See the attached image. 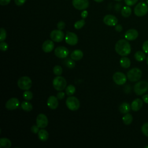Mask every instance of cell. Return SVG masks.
Segmentation results:
<instances>
[{"instance_id":"obj_1","label":"cell","mask_w":148,"mask_h":148,"mask_svg":"<svg viewBox=\"0 0 148 148\" xmlns=\"http://www.w3.org/2000/svg\"><path fill=\"white\" fill-rule=\"evenodd\" d=\"M116 52L121 56L128 55L131 51V47L130 43L127 39H121L119 40L115 45Z\"/></svg>"},{"instance_id":"obj_2","label":"cell","mask_w":148,"mask_h":148,"mask_svg":"<svg viewBox=\"0 0 148 148\" xmlns=\"http://www.w3.org/2000/svg\"><path fill=\"white\" fill-rule=\"evenodd\" d=\"M142 71L138 68H133L129 70L127 73V79L132 82H138L142 77Z\"/></svg>"},{"instance_id":"obj_3","label":"cell","mask_w":148,"mask_h":148,"mask_svg":"<svg viewBox=\"0 0 148 148\" xmlns=\"http://www.w3.org/2000/svg\"><path fill=\"white\" fill-rule=\"evenodd\" d=\"M135 93L137 95H142L148 91V82L145 80L138 82L134 87Z\"/></svg>"},{"instance_id":"obj_4","label":"cell","mask_w":148,"mask_h":148,"mask_svg":"<svg viewBox=\"0 0 148 148\" xmlns=\"http://www.w3.org/2000/svg\"><path fill=\"white\" fill-rule=\"evenodd\" d=\"M66 81L65 79L61 76L55 77L53 80V86L55 90L57 91H62L66 88Z\"/></svg>"},{"instance_id":"obj_5","label":"cell","mask_w":148,"mask_h":148,"mask_svg":"<svg viewBox=\"0 0 148 148\" xmlns=\"http://www.w3.org/2000/svg\"><path fill=\"white\" fill-rule=\"evenodd\" d=\"M148 12L147 4L144 2H140L134 8V13L138 17L145 16Z\"/></svg>"},{"instance_id":"obj_6","label":"cell","mask_w":148,"mask_h":148,"mask_svg":"<svg viewBox=\"0 0 148 148\" xmlns=\"http://www.w3.org/2000/svg\"><path fill=\"white\" fill-rule=\"evenodd\" d=\"M65 103L67 108L72 111L77 110L80 107L79 100L73 96H69L66 99Z\"/></svg>"},{"instance_id":"obj_7","label":"cell","mask_w":148,"mask_h":148,"mask_svg":"<svg viewBox=\"0 0 148 148\" xmlns=\"http://www.w3.org/2000/svg\"><path fill=\"white\" fill-rule=\"evenodd\" d=\"M32 80L28 76H23L18 79L17 81L18 87L23 90H28L32 86Z\"/></svg>"},{"instance_id":"obj_8","label":"cell","mask_w":148,"mask_h":148,"mask_svg":"<svg viewBox=\"0 0 148 148\" xmlns=\"http://www.w3.org/2000/svg\"><path fill=\"white\" fill-rule=\"evenodd\" d=\"M65 35L63 31L60 29H54L53 30L50 34V37L51 39L56 42H61L64 38Z\"/></svg>"},{"instance_id":"obj_9","label":"cell","mask_w":148,"mask_h":148,"mask_svg":"<svg viewBox=\"0 0 148 148\" xmlns=\"http://www.w3.org/2000/svg\"><path fill=\"white\" fill-rule=\"evenodd\" d=\"M127 77L121 72H116L113 75V80L117 85H123L125 83Z\"/></svg>"},{"instance_id":"obj_10","label":"cell","mask_w":148,"mask_h":148,"mask_svg":"<svg viewBox=\"0 0 148 148\" xmlns=\"http://www.w3.org/2000/svg\"><path fill=\"white\" fill-rule=\"evenodd\" d=\"M65 40L67 44L74 46L78 42V37L74 32H67L65 36Z\"/></svg>"},{"instance_id":"obj_11","label":"cell","mask_w":148,"mask_h":148,"mask_svg":"<svg viewBox=\"0 0 148 148\" xmlns=\"http://www.w3.org/2000/svg\"><path fill=\"white\" fill-rule=\"evenodd\" d=\"M48 119L45 114L40 113L37 116L36 119V123L40 128H46L48 125Z\"/></svg>"},{"instance_id":"obj_12","label":"cell","mask_w":148,"mask_h":148,"mask_svg":"<svg viewBox=\"0 0 148 148\" xmlns=\"http://www.w3.org/2000/svg\"><path fill=\"white\" fill-rule=\"evenodd\" d=\"M54 54L60 58H65L69 55V50L64 46H58L54 50Z\"/></svg>"},{"instance_id":"obj_13","label":"cell","mask_w":148,"mask_h":148,"mask_svg":"<svg viewBox=\"0 0 148 148\" xmlns=\"http://www.w3.org/2000/svg\"><path fill=\"white\" fill-rule=\"evenodd\" d=\"M72 5L77 10H84L88 7L89 2L88 0H72Z\"/></svg>"},{"instance_id":"obj_14","label":"cell","mask_w":148,"mask_h":148,"mask_svg":"<svg viewBox=\"0 0 148 148\" xmlns=\"http://www.w3.org/2000/svg\"><path fill=\"white\" fill-rule=\"evenodd\" d=\"M20 105L19 100L17 98H12L7 101L5 103V107L7 109L12 110L16 109Z\"/></svg>"},{"instance_id":"obj_15","label":"cell","mask_w":148,"mask_h":148,"mask_svg":"<svg viewBox=\"0 0 148 148\" xmlns=\"http://www.w3.org/2000/svg\"><path fill=\"white\" fill-rule=\"evenodd\" d=\"M103 21V23L108 26H115L118 23L117 17L112 14H107L105 16Z\"/></svg>"},{"instance_id":"obj_16","label":"cell","mask_w":148,"mask_h":148,"mask_svg":"<svg viewBox=\"0 0 148 148\" xmlns=\"http://www.w3.org/2000/svg\"><path fill=\"white\" fill-rule=\"evenodd\" d=\"M138 32L135 29H130L127 30L125 34V39L127 40H135L138 37Z\"/></svg>"},{"instance_id":"obj_17","label":"cell","mask_w":148,"mask_h":148,"mask_svg":"<svg viewBox=\"0 0 148 148\" xmlns=\"http://www.w3.org/2000/svg\"><path fill=\"white\" fill-rule=\"evenodd\" d=\"M58 99L54 95L50 96L47 101V105L51 109H56L58 106Z\"/></svg>"},{"instance_id":"obj_18","label":"cell","mask_w":148,"mask_h":148,"mask_svg":"<svg viewBox=\"0 0 148 148\" xmlns=\"http://www.w3.org/2000/svg\"><path fill=\"white\" fill-rule=\"evenodd\" d=\"M54 47V43L52 40H45L42 46V50L45 53L51 52Z\"/></svg>"},{"instance_id":"obj_19","label":"cell","mask_w":148,"mask_h":148,"mask_svg":"<svg viewBox=\"0 0 148 148\" xmlns=\"http://www.w3.org/2000/svg\"><path fill=\"white\" fill-rule=\"evenodd\" d=\"M143 106V100L140 98L135 99L131 103V109L134 112L139 110Z\"/></svg>"},{"instance_id":"obj_20","label":"cell","mask_w":148,"mask_h":148,"mask_svg":"<svg viewBox=\"0 0 148 148\" xmlns=\"http://www.w3.org/2000/svg\"><path fill=\"white\" fill-rule=\"evenodd\" d=\"M83 57V53L82 50L77 49L73 51L71 54V58L75 61H79Z\"/></svg>"},{"instance_id":"obj_21","label":"cell","mask_w":148,"mask_h":148,"mask_svg":"<svg viewBox=\"0 0 148 148\" xmlns=\"http://www.w3.org/2000/svg\"><path fill=\"white\" fill-rule=\"evenodd\" d=\"M131 109V106L130 105V104L127 102H123L119 108V110L120 111V112L122 114H126L128 113L130 109Z\"/></svg>"},{"instance_id":"obj_22","label":"cell","mask_w":148,"mask_h":148,"mask_svg":"<svg viewBox=\"0 0 148 148\" xmlns=\"http://www.w3.org/2000/svg\"><path fill=\"white\" fill-rule=\"evenodd\" d=\"M38 136L40 140L46 141L49 138V133L46 130L42 128L41 130H39L38 133Z\"/></svg>"},{"instance_id":"obj_23","label":"cell","mask_w":148,"mask_h":148,"mask_svg":"<svg viewBox=\"0 0 148 148\" xmlns=\"http://www.w3.org/2000/svg\"><path fill=\"white\" fill-rule=\"evenodd\" d=\"M120 64L121 67L124 68H128L131 65V61L128 57L123 56L120 60Z\"/></svg>"},{"instance_id":"obj_24","label":"cell","mask_w":148,"mask_h":148,"mask_svg":"<svg viewBox=\"0 0 148 148\" xmlns=\"http://www.w3.org/2000/svg\"><path fill=\"white\" fill-rule=\"evenodd\" d=\"M12 146L11 141L6 138H1L0 139V147L1 148H9Z\"/></svg>"},{"instance_id":"obj_25","label":"cell","mask_w":148,"mask_h":148,"mask_svg":"<svg viewBox=\"0 0 148 148\" xmlns=\"http://www.w3.org/2000/svg\"><path fill=\"white\" fill-rule=\"evenodd\" d=\"M131 8L130 7V6L128 5L123 6L121 10V14L124 17H128L131 14Z\"/></svg>"},{"instance_id":"obj_26","label":"cell","mask_w":148,"mask_h":148,"mask_svg":"<svg viewBox=\"0 0 148 148\" xmlns=\"http://www.w3.org/2000/svg\"><path fill=\"white\" fill-rule=\"evenodd\" d=\"M146 53L144 51H137L135 54H134V57L135 60L137 61L141 62L145 60L146 58Z\"/></svg>"},{"instance_id":"obj_27","label":"cell","mask_w":148,"mask_h":148,"mask_svg":"<svg viewBox=\"0 0 148 148\" xmlns=\"http://www.w3.org/2000/svg\"><path fill=\"white\" fill-rule=\"evenodd\" d=\"M122 120H123V123L125 125H128L131 124L133 120V117H132V114H131L130 113H128L125 114V115L122 118Z\"/></svg>"},{"instance_id":"obj_28","label":"cell","mask_w":148,"mask_h":148,"mask_svg":"<svg viewBox=\"0 0 148 148\" xmlns=\"http://www.w3.org/2000/svg\"><path fill=\"white\" fill-rule=\"evenodd\" d=\"M21 107L22 109H23L25 112H31L33 109L32 105L28 101L22 102L21 104Z\"/></svg>"},{"instance_id":"obj_29","label":"cell","mask_w":148,"mask_h":148,"mask_svg":"<svg viewBox=\"0 0 148 148\" xmlns=\"http://www.w3.org/2000/svg\"><path fill=\"white\" fill-rule=\"evenodd\" d=\"M75 87L72 84H69L65 88V93L68 96L73 95L75 92Z\"/></svg>"},{"instance_id":"obj_30","label":"cell","mask_w":148,"mask_h":148,"mask_svg":"<svg viewBox=\"0 0 148 148\" xmlns=\"http://www.w3.org/2000/svg\"><path fill=\"white\" fill-rule=\"evenodd\" d=\"M74 61L75 60L72 58H67L64 60V64L67 68L72 69L75 66V62Z\"/></svg>"},{"instance_id":"obj_31","label":"cell","mask_w":148,"mask_h":148,"mask_svg":"<svg viewBox=\"0 0 148 148\" xmlns=\"http://www.w3.org/2000/svg\"><path fill=\"white\" fill-rule=\"evenodd\" d=\"M23 96L24 98L27 100V101H30L31 99H32L33 97V94L32 92L31 91L28 90H25V91L23 92Z\"/></svg>"},{"instance_id":"obj_32","label":"cell","mask_w":148,"mask_h":148,"mask_svg":"<svg viewBox=\"0 0 148 148\" xmlns=\"http://www.w3.org/2000/svg\"><path fill=\"white\" fill-rule=\"evenodd\" d=\"M84 24H85V21L83 18L82 20L76 21L74 24V27L77 29H81L84 25Z\"/></svg>"},{"instance_id":"obj_33","label":"cell","mask_w":148,"mask_h":148,"mask_svg":"<svg viewBox=\"0 0 148 148\" xmlns=\"http://www.w3.org/2000/svg\"><path fill=\"white\" fill-rule=\"evenodd\" d=\"M53 73L57 76H60L62 73V68L60 65H56L53 68Z\"/></svg>"},{"instance_id":"obj_34","label":"cell","mask_w":148,"mask_h":148,"mask_svg":"<svg viewBox=\"0 0 148 148\" xmlns=\"http://www.w3.org/2000/svg\"><path fill=\"white\" fill-rule=\"evenodd\" d=\"M141 131L145 136L148 137V122L144 123L142 125Z\"/></svg>"},{"instance_id":"obj_35","label":"cell","mask_w":148,"mask_h":148,"mask_svg":"<svg viewBox=\"0 0 148 148\" xmlns=\"http://www.w3.org/2000/svg\"><path fill=\"white\" fill-rule=\"evenodd\" d=\"M7 34L6 30L3 28H1L0 29V41L3 42L6 38Z\"/></svg>"},{"instance_id":"obj_36","label":"cell","mask_w":148,"mask_h":148,"mask_svg":"<svg viewBox=\"0 0 148 148\" xmlns=\"http://www.w3.org/2000/svg\"><path fill=\"white\" fill-rule=\"evenodd\" d=\"M8 45L7 43L5 42H1L0 43V49L2 51H5L8 50Z\"/></svg>"},{"instance_id":"obj_37","label":"cell","mask_w":148,"mask_h":148,"mask_svg":"<svg viewBox=\"0 0 148 148\" xmlns=\"http://www.w3.org/2000/svg\"><path fill=\"white\" fill-rule=\"evenodd\" d=\"M142 50L146 54H148V40L143 42L142 45Z\"/></svg>"},{"instance_id":"obj_38","label":"cell","mask_w":148,"mask_h":148,"mask_svg":"<svg viewBox=\"0 0 148 148\" xmlns=\"http://www.w3.org/2000/svg\"><path fill=\"white\" fill-rule=\"evenodd\" d=\"M57 28H58V29L62 30V29H64L65 28V22H64L63 21H60L57 23Z\"/></svg>"},{"instance_id":"obj_39","label":"cell","mask_w":148,"mask_h":148,"mask_svg":"<svg viewBox=\"0 0 148 148\" xmlns=\"http://www.w3.org/2000/svg\"><path fill=\"white\" fill-rule=\"evenodd\" d=\"M138 1V0H124V2L125 3V4L130 6L135 5Z\"/></svg>"},{"instance_id":"obj_40","label":"cell","mask_w":148,"mask_h":148,"mask_svg":"<svg viewBox=\"0 0 148 148\" xmlns=\"http://www.w3.org/2000/svg\"><path fill=\"white\" fill-rule=\"evenodd\" d=\"M31 131L34 134H37L39 131V127L37 125H34L31 127Z\"/></svg>"},{"instance_id":"obj_41","label":"cell","mask_w":148,"mask_h":148,"mask_svg":"<svg viewBox=\"0 0 148 148\" xmlns=\"http://www.w3.org/2000/svg\"><path fill=\"white\" fill-rule=\"evenodd\" d=\"M56 97L58 99H62L65 97V92L61 91H59V92L57 94Z\"/></svg>"},{"instance_id":"obj_42","label":"cell","mask_w":148,"mask_h":148,"mask_svg":"<svg viewBox=\"0 0 148 148\" xmlns=\"http://www.w3.org/2000/svg\"><path fill=\"white\" fill-rule=\"evenodd\" d=\"M27 0H14V2L17 6H21L25 3Z\"/></svg>"},{"instance_id":"obj_43","label":"cell","mask_w":148,"mask_h":148,"mask_svg":"<svg viewBox=\"0 0 148 148\" xmlns=\"http://www.w3.org/2000/svg\"><path fill=\"white\" fill-rule=\"evenodd\" d=\"M11 0H0V5L2 6L7 5L10 2Z\"/></svg>"},{"instance_id":"obj_44","label":"cell","mask_w":148,"mask_h":148,"mask_svg":"<svg viewBox=\"0 0 148 148\" xmlns=\"http://www.w3.org/2000/svg\"><path fill=\"white\" fill-rule=\"evenodd\" d=\"M115 30L117 32H121L123 30V27L121 24H117L115 25Z\"/></svg>"},{"instance_id":"obj_45","label":"cell","mask_w":148,"mask_h":148,"mask_svg":"<svg viewBox=\"0 0 148 148\" xmlns=\"http://www.w3.org/2000/svg\"><path fill=\"white\" fill-rule=\"evenodd\" d=\"M142 98L143 101L145 103L148 104V94H146L143 95L142 96Z\"/></svg>"},{"instance_id":"obj_46","label":"cell","mask_w":148,"mask_h":148,"mask_svg":"<svg viewBox=\"0 0 148 148\" xmlns=\"http://www.w3.org/2000/svg\"><path fill=\"white\" fill-rule=\"evenodd\" d=\"M88 16V12L87 10H83L82 13H81V17H82V18H85L87 17Z\"/></svg>"},{"instance_id":"obj_47","label":"cell","mask_w":148,"mask_h":148,"mask_svg":"<svg viewBox=\"0 0 148 148\" xmlns=\"http://www.w3.org/2000/svg\"><path fill=\"white\" fill-rule=\"evenodd\" d=\"M94 1H95V2H102L103 0H94Z\"/></svg>"},{"instance_id":"obj_48","label":"cell","mask_w":148,"mask_h":148,"mask_svg":"<svg viewBox=\"0 0 148 148\" xmlns=\"http://www.w3.org/2000/svg\"><path fill=\"white\" fill-rule=\"evenodd\" d=\"M146 63H147V65H148V56H147V57H146Z\"/></svg>"},{"instance_id":"obj_49","label":"cell","mask_w":148,"mask_h":148,"mask_svg":"<svg viewBox=\"0 0 148 148\" xmlns=\"http://www.w3.org/2000/svg\"><path fill=\"white\" fill-rule=\"evenodd\" d=\"M146 3L148 5V0H146Z\"/></svg>"},{"instance_id":"obj_50","label":"cell","mask_w":148,"mask_h":148,"mask_svg":"<svg viewBox=\"0 0 148 148\" xmlns=\"http://www.w3.org/2000/svg\"><path fill=\"white\" fill-rule=\"evenodd\" d=\"M114 1H120L121 0H114Z\"/></svg>"},{"instance_id":"obj_51","label":"cell","mask_w":148,"mask_h":148,"mask_svg":"<svg viewBox=\"0 0 148 148\" xmlns=\"http://www.w3.org/2000/svg\"><path fill=\"white\" fill-rule=\"evenodd\" d=\"M145 148H147V147H148V146H145Z\"/></svg>"}]
</instances>
